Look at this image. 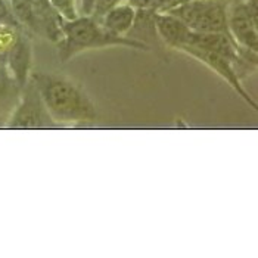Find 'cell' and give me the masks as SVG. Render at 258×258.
I'll return each instance as SVG.
<instances>
[{
    "mask_svg": "<svg viewBox=\"0 0 258 258\" xmlns=\"http://www.w3.org/2000/svg\"><path fill=\"white\" fill-rule=\"evenodd\" d=\"M0 22H6L11 25H17L12 11L9 9L8 3L5 0H0Z\"/></svg>",
    "mask_w": 258,
    "mask_h": 258,
    "instance_id": "12",
    "label": "cell"
},
{
    "mask_svg": "<svg viewBox=\"0 0 258 258\" xmlns=\"http://www.w3.org/2000/svg\"><path fill=\"white\" fill-rule=\"evenodd\" d=\"M12 14L21 22L28 24V25H34L36 15H34L31 0H12Z\"/></svg>",
    "mask_w": 258,
    "mask_h": 258,
    "instance_id": "11",
    "label": "cell"
},
{
    "mask_svg": "<svg viewBox=\"0 0 258 258\" xmlns=\"http://www.w3.org/2000/svg\"><path fill=\"white\" fill-rule=\"evenodd\" d=\"M30 62H31L30 44L25 40L18 39L11 46L9 52H8V65L20 86H25V83H27Z\"/></svg>",
    "mask_w": 258,
    "mask_h": 258,
    "instance_id": "9",
    "label": "cell"
},
{
    "mask_svg": "<svg viewBox=\"0 0 258 258\" xmlns=\"http://www.w3.org/2000/svg\"><path fill=\"white\" fill-rule=\"evenodd\" d=\"M63 33H65V41L62 44V50L67 52V56H71L84 49H93V47H100L112 43H122L135 47H143L146 46L143 43L138 41H127V40L118 39L117 34L106 31H102L98 24L90 18H80V20L67 22L63 25Z\"/></svg>",
    "mask_w": 258,
    "mask_h": 258,
    "instance_id": "2",
    "label": "cell"
},
{
    "mask_svg": "<svg viewBox=\"0 0 258 258\" xmlns=\"http://www.w3.org/2000/svg\"><path fill=\"white\" fill-rule=\"evenodd\" d=\"M190 30L201 33H226L227 18L223 3L219 0H194L173 11Z\"/></svg>",
    "mask_w": 258,
    "mask_h": 258,
    "instance_id": "3",
    "label": "cell"
},
{
    "mask_svg": "<svg viewBox=\"0 0 258 258\" xmlns=\"http://www.w3.org/2000/svg\"><path fill=\"white\" fill-rule=\"evenodd\" d=\"M183 46H195L204 50H210V52L219 53L232 62L239 60L238 44L230 39L227 33H201V31L190 30L186 44Z\"/></svg>",
    "mask_w": 258,
    "mask_h": 258,
    "instance_id": "4",
    "label": "cell"
},
{
    "mask_svg": "<svg viewBox=\"0 0 258 258\" xmlns=\"http://www.w3.org/2000/svg\"><path fill=\"white\" fill-rule=\"evenodd\" d=\"M136 20V12L132 6H118L112 8L105 14L103 25L112 34H122L127 33Z\"/></svg>",
    "mask_w": 258,
    "mask_h": 258,
    "instance_id": "10",
    "label": "cell"
},
{
    "mask_svg": "<svg viewBox=\"0 0 258 258\" xmlns=\"http://www.w3.org/2000/svg\"><path fill=\"white\" fill-rule=\"evenodd\" d=\"M37 90L49 114L58 121H84L95 117V109L87 96L68 80L43 76Z\"/></svg>",
    "mask_w": 258,
    "mask_h": 258,
    "instance_id": "1",
    "label": "cell"
},
{
    "mask_svg": "<svg viewBox=\"0 0 258 258\" xmlns=\"http://www.w3.org/2000/svg\"><path fill=\"white\" fill-rule=\"evenodd\" d=\"M179 49L183 50V52H186V53H189V55H192V56H195V58H198L204 63H207L210 68H213L214 71H217L223 79L227 80L238 90L239 93L255 108V103L246 95V92L240 87L238 74L235 73V68L232 67V60H229L227 58L221 56L219 53H214V52H210V50H204V49L195 47V46H180Z\"/></svg>",
    "mask_w": 258,
    "mask_h": 258,
    "instance_id": "5",
    "label": "cell"
},
{
    "mask_svg": "<svg viewBox=\"0 0 258 258\" xmlns=\"http://www.w3.org/2000/svg\"><path fill=\"white\" fill-rule=\"evenodd\" d=\"M118 0H95L93 8H95L98 15H105L109 9H112L115 6Z\"/></svg>",
    "mask_w": 258,
    "mask_h": 258,
    "instance_id": "13",
    "label": "cell"
},
{
    "mask_svg": "<svg viewBox=\"0 0 258 258\" xmlns=\"http://www.w3.org/2000/svg\"><path fill=\"white\" fill-rule=\"evenodd\" d=\"M229 27L235 36L236 41H239L245 49L257 52L258 49V36H257V24L252 21L248 8L239 6L233 11Z\"/></svg>",
    "mask_w": 258,
    "mask_h": 258,
    "instance_id": "6",
    "label": "cell"
},
{
    "mask_svg": "<svg viewBox=\"0 0 258 258\" xmlns=\"http://www.w3.org/2000/svg\"><path fill=\"white\" fill-rule=\"evenodd\" d=\"M155 27L165 43L176 49L186 44L187 36L190 33V28L174 15H157Z\"/></svg>",
    "mask_w": 258,
    "mask_h": 258,
    "instance_id": "8",
    "label": "cell"
},
{
    "mask_svg": "<svg viewBox=\"0 0 258 258\" xmlns=\"http://www.w3.org/2000/svg\"><path fill=\"white\" fill-rule=\"evenodd\" d=\"M39 90L30 89L24 103L21 105L12 118L11 127L15 128H33L39 127L43 122V105L40 100Z\"/></svg>",
    "mask_w": 258,
    "mask_h": 258,
    "instance_id": "7",
    "label": "cell"
},
{
    "mask_svg": "<svg viewBox=\"0 0 258 258\" xmlns=\"http://www.w3.org/2000/svg\"><path fill=\"white\" fill-rule=\"evenodd\" d=\"M55 2V5L59 8V9H62V11H68L70 9V6H71V0H53Z\"/></svg>",
    "mask_w": 258,
    "mask_h": 258,
    "instance_id": "15",
    "label": "cell"
},
{
    "mask_svg": "<svg viewBox=\"0 0 258 258\" xmlns=\"http://www.w3.org/2000/svg\"><path fill=\"white\" fill-rule=\"evenodd\" d=\"M8 86H9V76H8V70L5 68V65H3V63H0V98H2V95L6 92Z\"/></svg>",
    "mask_w": 258,
    "mask_h": 258,
    "instance_id": "14",
    "label": "cell"
},
{
    "mask_svg": "<svg viewBox=\"0 0 258 258\" xmlns=\"http://www.w3.org/2000/svg\"><path fill=\"white\" fill-rule=\"evenodd\" d=\"M155 0H132V3L135 6H139V8H148L154 3Z\"/></svg>",
    "mask_w": 258,
    "mask_h": 258,
    "instance_id": "16",
    "label": "cell"
},
{
    "mask_svg": "<svg viewBox=\"0 0 258 258\" xmlns=\"http://www.w3.org/2000/svg\"><path fill=\"white\" fill-rule=\"evenodd\" d=\"M159 3H170V2H174V0H158Z\"/></svg>",
    "mask_w": 258,
    "mask_h": 258,
    "instance_id": "18",
    "label": "cell"
},
{
    "mask_svg": "<svg viewBox=\"0 0 258 258\" xmlns=\"http://www.w3.org/2000/svg\"><path fill=\"white\" fill-rule=\"evenodd\" d=\"M93 5H95V0H84V11L90 12L93 9Z\"/></svg>",
    "mask_w": 258,
    "mask_h": 258,
    "instance_id": "17",
    "label": "cell"
}]
</instances>
